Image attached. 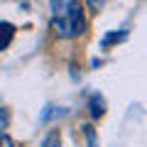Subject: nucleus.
<instances>
[{
	"mask_svg": "<svg viewBox=\"0 0 147 147\" xmlns=\"http://www.w3.org/2000/svg\"><path fill=\"white\" fill-rule=\"evenodd\" d=\"M52 3V25L61 39H74L86 32V15L79 0H49Z\"/></svg>",
	"mask_w": 147,
	"mask_h": 147,
	"instance_id": "f257e3e1",
	"label": "nucleus"
},
{
	"mask_svg": "<svg viewBox=\"0 0 147 147\" xmlns=\"http://www.w3.org/2000/svg\"><path fill=\"white\" fill-rule=\"evenodd\" d=\"M15 37V27L10 22H0V49H5Z\"/></svg>",
	"mask_w": 147,
	"mask_h": 147,
	"instance_id": "f03ea898",
	"label": "nucleus"
},
{
	"mask_svg": "<svg viewBox=\"0 0 147 147\" xmlns=\"http://www.w3.org/2000/svg\"><path fill=\"white\" fill-rule=\"evenodd\" d=\"M61 115H66V110H64V108H57V105H47V108H44V113H42V123H49L52 118H61Z\"/></svg>",
	"mask_w": 147,
	"mask_h": 147,
	"instance_id": "7ed1b4c3",
	"label": "nucleus"
},
{
	"mask_svg": "<svg viewBox=\"0 0 147 147\" xmlns=\"http://www.w3.org/2000/svg\"><path fill=\"white\" fill-rule=\"evenodd\" d=\"M91 115L93 118L103 115V98L100 96H91Z\"/></svg>",
	"mask_w": 147,
	"mask_h": 147,
	"instance_id": "20e7f679",
	"label": "nucleus"
},
{
	"mask_svg": "<svg viewBox=\"0 0 147 147\" xmlns=\"http://www.w3.org/2000/svg\"><path fill=\"white\" fill-rule=\"evenodd\" d=\"M59 142H61V137H59V132L54 130V132H49V135L44 137L42 147H59Z\"/></svg>",
	"mask_w": 147,
	"mask_h": 147,
	"instance_id": "39448f33",
	"label": "nucleus"
},
{
	"mask_svg": "<svg viewBox=\"0 0 147 147\" xmlns=\"http://www.w3.org/2000/svg\"><path fill=\"white\" fill-rule=\"evenodd\" d=\"M105 5V0H86V7H88V12H100Z\"/></svg>",
	"mask_w": 147,
	"mask_h": 147,
	"instance_id": "423d86ee",
	"label": "nucleus"
},
{
	"mask_svg": "<svg viewBox=\"0 0 147 147\" xmlns=\"http://www.w3.org/2000/svg\"><path fill=\"white\" fill-rule=\"evenodd\" d=\"M0 147H15V140L5 132H0Z\"/></svg>",
	"mask_w": 147,
	"mask_h": 147,
	"instance_id": "0eeeda50",
	"label": "nucleus"
},
{
	"mask_svg": "<svg viewBox=\"0 0 147 147\" xmlns=\"http://www.w3.org/2000/svg\"><path fill=\"white\" fill-rule=\"evenodd\" d=\"M7 125V110L5 108H0V130Z\"/></svg>",
	"mask_w": 147,
	"mask_h": 147,
	"instance_id": "6e6552de",
	"label": "nucleus"
}]
</instances>
